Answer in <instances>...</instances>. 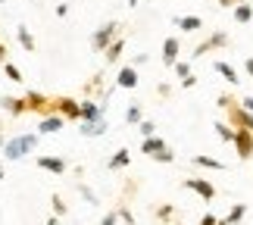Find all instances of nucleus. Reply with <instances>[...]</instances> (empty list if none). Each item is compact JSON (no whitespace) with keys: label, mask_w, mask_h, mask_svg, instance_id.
Here are the masks:
<instances>
[{"label":"nucleus","mask_w":253,"mask_h":225,"mask_svg":"<svg viewBox=\"0 0 253 225\" xmlns=\"http://www.w3.org/2000/svg\"><path fill=\"white\" fill-rule=\"evenodd\" d=\"M106 119V106L97 100H82V122H97Z\"/></svg>","instance_id":"obj_12"},{"label":"nucleus","mask_w":253,"mask_h":225,"mask_svg":"<svg viewBox=\"0 0 253 225\" xmlns=\"http://www.w3.org/2000/svg\"><path fill=\"white\" fill-rule=\"evenodd\" d=\"M241 3H250V0H219V6H225V9H235Z\"/></svg>","instance_id":"obj_36"},{"label":"nucleus","mask_w":253,"mask_h":225,"mask_svg":"<svg viewBox=\"0 0 253 225\" xmlns=\"http://www.w3.org/2000/svg\"><path fill=\"white\" fill-rule=\"evenodd\" d=\"M53 13H56V16H60V19H63L66 13H69V6H66V3H60V6H56V9H53Z\"/></svg>","instance_id":"obj_41"},{"label":"nucleus","mask_w":253,"mask_h":225,"mask_svg":"<svg viewBox=\"0 0 253 225\" xmlns=\"http://www.w3.org/2000/svg\"><path fill=\"white\" fill-rule=\"evenodd\" d=\"M138 129H141V135H144V138H153V135H157V125H153L150 119H144V122L138 125Z\"/></svg>","instance_id":"obj_32"},{"label":"nucleus","mask_w":253,"mask_h":225,"mask_svg":"<svg viewBox=\"0 0 253 225\" xmlns=\"http://www.w3.org/2000/svg\"><path fill=\"white\" fill-rule=\"evenodd\" d=\"M0 3H6V0H0Z\"/></svg>","instance_id":"obj_49"},{"label":"nucleus","mask_w":253,"mask_h":225,"mask_svg":"<svg viewBox=\"0 0 253 225\" xmlns=\"http://www.w3.org/2000/svg\"><path fill=\"white\" fill-rule=\"evenodd\" d=\"M110 129V122L106 119H97V122H82V135L84 138H100V135Z\"/></svg>","instance_id":"obj_19"},{"label":"nucleus","mask_w":253,"mask_h":225,"mask_svg":"<svg viewBox=\"0 0 253 225\" xmlns=\"http://www.w3.org/2000/svg\"><path fill=\"white\" fill-rule=\"evenodd\" d=\"M128 6H138V0H128Z\"/></svg>","instance_id":"obj_45"},{"label":"nucleus","mask_w":253,"mask_h":225,"mask_svg":"<svg viewBox=\"0 0 253 225\" xmlns=\"http://www.w3.org/2000/svg\"><path fill=\"white\" fill-rule=\"evenodd\" d=\"M138 82H141V75H138V69L128 63V66H122L119 72H116V88H125V91H131V88H138Z\"/></svg>","instance_id":"obj_9"},{"label":"nucleus","mask_w":253,"mask_h":225,"mask_svg":"<svg viewBox=\"0 0 253 225\" xmlns=\"http://www.w3.org/2000/svg\"><path fill=\"white\" fill-rule=\"evenodd\" d=\"M3 75L9 78V82L22 85V72H19V66H16V63H9V60H6V63H3Z\"/></svg>","instance_id":"obj_28"},{"label":"nucleus","mask_w":253,"mask_h":225,"mask_svg":"<svg viewBox=\"0 0 253 225\" xmlns=\"http://www.w3.org/2000/svg\"><path fill=\"white\" fill-rule=\"evenodd\" d=\"M184 184V188H188V191H194V194H197V197H203V200H216V184H212V181H207V179H184L181 181Z\"/></svg>","instance_id":"obj_7"},{"label":"nucleus","mask_w":253,"mask_h":225,"mask_svg":"<svg viewBox=\"0 0 253 225\" xmlns=\"http://www.w3.org/2000/svg\"><path fill=\"white\" fill-rule=\"evenodd\" d=\"M244 69H247V75L253 78V56H247V60H244Z\"/></svg>","instance_id":"obj_40"},{"label":"nucleus","mask_w":253,"mask_h":225,"mask_svg":"<svg viewBox=\"0 0 253 225\" xmlns=\"http://www.w3.org/2000/svg\"><path fill=\"white\" fill-rule=\"evenodd\" d=\"M6 141H9V138H6V135H3V132H0V150H3V147H6Z\"/></svg>","instance_id":"obj_43"},{"label":"nucleus","mask_w":253,"mask_h":225,"mask_svg":"<svg viewBox=\"0 0 253 225\" xmlns=\"http://www.w3.org/2000/svg\"><path fill=\"white\" fill-rule=\"evenodd\" d=\"M153 163H175V150L166 147V150H160L157 156H153Z\"/></svg>","instance_id":"obj_31"},{"label":"nucleus","mask_w":253,"mask_h":225,"mask_svg":"<svg viewBox=\"0 0 253 225\" xmlns=\"http://www.w3.org/2000/svg\"><path fill=\"white\" fill-rule=\"evenodd\" d=\"M38 141H41V135H35V132H28V135H13V138L6 141V147H3V156H6L9 163H13V160H25V156L38 147Z\"/></svg>","instance_id":"obj_2"},{"label":"nucleus","mask_w":253,"mask_h":225,"mask_svg":"<svg viewBox=\"0 0 253 225\" xmlns=\"http://www.w3.org/2000/svg\"><path fill=\"white\" fill-rule=\"evenodd\" d=\"M216 103L222 106V110H225L231 129H247V132H253V113H247L244 106H241L238 97H231V94H219V97H216Z\"/></svg>","instance_id":"obj_1"},{"label":"nucleus","mask_w":253,"mask_h":225,"mask_svg":"<svg viewBox=\"0 0 253 225\" xmlns=\"http://www.w3.org/2000/svg\"><path fill=\"white\" fill-rule=\"evenodd\" d=\"M235 150H238L241 160H250V156H253V132L235 129Z\"/></svg>","instance_id":"obj_8"},{"label":"nucleus","mask_w":253,"mask_h":225,"mask_svg":"<svg viewBox=\"0 0 253 225\" xmlns=\"http://www.w3.org/2000/svg\"><path fill=\"white\" fill-rule=\"evenodd\" d=\"M116 213H119V219H122L125 225H134V216H131L128 207H116Z\"/></svg>","instance_id":"obj_33"},{"label":"nucleus","mask_w":253,"mask_h":225,"mask_svg":"<svg viewBox=\"0 0 253 225\" xmlns=\"http://www.w3.org/2000/svg\"><path fill=\"white\" fill-rule=\"evenodd\" d=\"M153 216H157L160 222H172L175 207H172V203H160V207H153Z\"/></svg>","instance_id":"obj_26"},{"label":"nucleus","mask_w":253,"mask_h":225,"mask_svg":"<svg viewBox=\"0 0 253 225\" xmlns=\"http://www.w3.org/2000/svg\"><path fill=\"white\" fill-rule=\"evenodd\" d=\"M122 53H125V38L119 35V38H116V41H113V44L103 50V60H106V66L119 63V60H122Z\"/></svg>","instance_id":"obj_14"},{"label":"nucleus","mask_w":253,"mask_h":225,"mask_svg":"<svg viewBox=\"0 0 253 225\" xmlns=\"http://www.w3.org/2000/svg\"><path fill=\"white\" fill-rule=\"evenodd\" d=\"M35 166H38V169H44V172H53V175H63L66 169H69V163H66L63 156H38Z\"/></svg>","instance_id":"obj_11"},{"label":"nucleus","mask_w":253,"mask_h":225,"mask_svg":"<svg viewBox=\"0 0 253 225\" xmlns=\"http://www.w3.org/2000/svg\"><path fill=\"white\" fill-rule=\"evenodd\" d=\"M172 72L178 75V82H184V78H188V75H194V72H191V63H188V60H178V63L172 66Z\"/></svg>","instance_id":"obj_30"},{"label":"nucleus","mask_w":253,"mask_h":225,"mask_svg":"<svg viewBox=\"0 0 253 225\" xmlns=\"http://www.w3.org/2000/svg\"><path fill=\"white\" fill-rule=\"evenodd\" d=\"M0 63H6V47H3V41H0Z\"/></svg>","instance_id":"obj_42"},{"label":"nucleus","mask_w":253,"mask_h":225,"mask_svg":"<svg viewBox=\"0 0 253 225\" xmlns=\"http://www.w3.org/2000/svg\"><path fill=\"white\" fill-rule=\"evenodd\" d=\"M175 25H178L181 28V32H200V28H203V19L200 16H175Z\"/></svg>","instance_id":"obj_18"},{"label":"nucleus","mask_w":253,"mask_h":225,"mask_svg":"<svg viewBox=\"0 0 253 225\" xmlns=\"http://www.w3.org/2000/svg\"><path fill=\"white\" fill-rule=\"evenodd\" d=\"M116 38H119V22H116V19H110V22H103V25L91 35V47H94L97 53H103L106 47L116 41Z\"/></svg>","instance_id":"obj_4"},{"label":"nucleus","mask_w":253,"mask_h":225,"mask_svg":"<svg viewBox=\"0 0 253 225\" xmlns=\"http://www.w3.org/2000/svg\"><path fill=\"white\" fill-rule=\"evenodd\" d=\"M50 106H53V116H63L66 122H82V100L75 97H50Z\"/></svg>","instance_id":"obj_3"},{"label":"nucleus","mask_w":253,"mask_h":225,"mask_svg":"<svg viewBox=\"0 0 253 225\" xmlns=\"http://www.w3.org/2000/svg\"><path fill=\"white\" fill-rule=\"evenodd\" d=\"M79 194H82V197H84L87 203H97V194H94L91 188H87V184H79Z\"/></svg>","instance_id":"obj_34"},{"label":"nucleus","mask_w":253,"mask_h":225,"mask_svg":"<svg viewBox=\"0 0 253 225\" xmlns=\"http://www.w3.org/2000/svg\"><path fill=\"white\" fill-rule=\"evenodd\" d=\"M231 13H235V22L238 25H247L250 19H253V3H241V6L231 9Z\"/></svg>","instance_id":"obj_23"},{"label":"nucleus","mask_w":253,"mask_h":225,"mask_svg":"<svg viewBox=\"0 0 253 225\" xmlns=\"http://www.w3.org/2000/svg\"><path fill=\"white\" fill-rule=\"evenodd\" d=\"M178 53H181V41L175 35H169L166 41H163V66H169V69H172V66L178 63Z\"/></svg>","instance_id":"obj_10"},{"label":"nucleus","mask_w":253,"mask_h":225,"mask_svg":"<svg viewBox=\"0 0 253 225\" xmlns=\"http://www.w3.org/2000/svg\"><path fill=\"white\" fill-rule=\"evenodd\" d=\"M166 147H169V144H166V138H160V135L141 141V153H147V156H157L160 150H166Z\"/></svg>","instance_id":"obj_17"},{"label":"nucleus","mask_w":253,"mask_h":225,"mask_svg":"<svg viewBox=\"0 0 253 225\" xmlns=\"http://www.w3.org/2000/svg\"><path fill=\"white\" fill-rule=\"evenodd\" d=\"M25 110L28 113H35V116H41V119H47V116H53V106H50V97L41 94V91H25Z\"/></svg>","instance_id":"obj_5"},{"label":"nucleus","mask_w":253,"mask_h":225,"mask_svg":"<svg viewBox=\"0 0 253 225\" xmlns=\"http://www.w3.org/2000/svg\"><path fill=\"white\" fill-rule=\"evenodd\" d=\"M191 163L194 166H200V169H225V163L222 160H212V156H207V153H197V156H191Z\"/></svg>","instance_id":"obj_21"},{"label":"nucleus","mask_w":253,"mask_h":225,"mask_svg":"<svg viewBox=\"0 0 253 225\" xmlns=\"http://www.w3.org/2000/svg\"><path fill=\"white\" fill-rule=\"evenodd\" d=\"M0 132H3V119H0Z\"/></svg>","instance_id":"obj_48"},{"label":"nucleus","mask_w":253,"mask_h":225,"mask_svg":"<svg viewBox=\"0 0 253 225\" xmlns=\"http://www.w3.org/2000/svg\"><path fill=\"white\" fill-rule=\"evenodd\" d=\"M0 179H3V166H0Z\"/></svg>","instance_id":"obj_47"},{"label":"nucleus","mask_w":253,"mask_h":225,"mask_svg":"<svg viewBox=\"0 0 253 225\" xmlns=\"http://www.w3.org/2000/svg\"><path fill=\"white\" fill-rule=\"evenodd\" d=\"M16 35H19V44H22V50L35 53V38H32V32H28V25H25V22H19V25H16Z\"/></svg>","instance_id":"obj_22"},{"label":"nucleus","mask_w":253,"mask_h":225,"mask_svg":"<svg viewBox=\"0 0 253 225\" xmlns=\"http://www.w3.org/2000/svg\"><path fill=\"white\" fill-rule=\"evenodd\" d=\"M116 222H119V213H116V210H110V213L100 219V225H116Z\"/></svg>","instance_id":"obj_35"},{"label":"nucleus","mask_w":253,"mask_h":225,"mask_svg":"<svg viewBox=\"0 0 253 225\" xmlns=\"http://www.w3.org/2000/svg\"><path fill=\"white\" fill-rule=\"evenodd\" d=\"M212 69H216L222 78H225V82L228 85H238L241 82V75H238V69H235V66H228L225 60H212Z\"/></svg>","instance_id":"obj_16"},{"label":"nucleus","mask_w":253,"mask_h":225,"mask_svg":"<svg viewBox=\"0 0 253 225\" xmlns=\"http://www.w3.org/2000/svg\"><path fill=\"white\" fill-rule=\"evenodd\" d=\"M238 100H241V106H244L247 113H253V97H250V94H244V97H238Z\"/></svg>","instance_id":"obj_37"},{"label":"nucleus","mask_w":253,"mask_h":225,"mask_svg":"<svg viewBox=\"0 0 253 225\" xmlns=\"http://www.w3.org/2000/svg\"><path fill=\"white\" fill-rule=\"evenodd\" d=\"M228 44H231L228 32H212L210 38H203V41L194 47V60H197V56H207V53H212V50H219V47H228Z\"/></svg>","instance_id":"obj_6"},{"label":"nucleus","mask_w":253,"mask_h":225,"mask_svg":"<svg viewBox=\"0 0 253 225\" xmlns=\"http://www.w3.org/2000/svg\"><path fill=\"white\" fill-rule=\"evenodd\" d=\"M0 110H3L6 116H13V119H16V116H22V113H28L25 110V97H9V94L0 97Z\"/></svg>","instance_id":"obj_13"},{"label":"nucleus","mask_w":253,"mask_h":225,"mask_svg":"<svg viewBox=\"0 0 253 225\" xmlns=\"http://www.w3.org/2000/svg\"><path fill=\"white\" fill-rule=\"evenodd\" d=\"M47 225H60V219H56V216H50V219H47Z\"/></svg>","instance_id":"obj_44"},{"label":"nucleus","mask_w":253,"mask_h":225,"mask_svg":"<svg viewBox=\"0 0 253 225\" xmlns=\"http://www.w3.org/2000/svg\"><path fill=\"white\" fill-rule=\"evenodd\" d=\"M244 216H247V203H235V207H231V213L225 216V222H228V225H241V222H244Z\"/></svg>","instance_id":"obj_25"},{"label":"nucleus","mask_w":253,"mask_h":225,"mask_svg":"<svg viewBox=\"0 0 253 225\" xmlns=\"http://www.w3.org/2000/svg\"><path fill=\"white\" fill-rule=\"evenodd\" d=\"M194 85H197V75H188V78L181 82V88H194Z\"/></svg>","instance_id":"obj_39"},{"label":"nucleus","mask_w":253,"mask_h":225,"mask_svg":"<svg viewBox=\"0 0 253 225\" xmlns=\"http://www.w3.org/2000/svg\"><path fill=\"white\" fill-rule=\"evenodd\" d=\"M50 203H53V216H56V219L69 213V207H66V200L60 197V194H50Z\"/></svg>","instance_id":"obj_29"},{"label":"nucleus","mask_w":253,"mask_h":225,"mask_svg":"<svg viewBox=\"0 0 253 225\" xmlns=\"http://www.w3.org/2000/svg\"><path fill=\"white\" fill-rule=\"evenodd\" d=\"M125 122H128V125H141L144 122V106L141 103H131L128 110H125Z\"/></svg>","instance_id":"obj_24"},{"label":"nucleus","mask_w":253,"mask_h":225,"mask_svg":"<svg viewBox=\"0 0 253 225\" xmlns=\"http://www.w3.org/2000/svg\"><path fill=\"white\" fill-rule=\"evenodd\" d=\"M216 135H219L225 144H235V129H231L228 122H216Z\"/></svg>","instance_id":"obj_27"},{"label":"nucleus","mask_w":253,"mask_h":225,"mask_svg":"<svg viewBox=\"0 0 253 225\" xmlns=\"http://www.w3.org/2000/svg\"><path fill=\"white\" fill-rule=\"evenodd\" d=\"M66 125L63 116H47V119H41V125H38V135H50V132H60Z\"/></svg>","instance_id":"obj_20"},{"label":"nucleus","mask_w":253,"mask_h":225,"mask_svg":"<svg viewBox=\"0 0 253 225\" xmlns=\"http://www.w3.org/2000/svg\"><path fill=\"white\" fill-rule=\"evenodd\" d=\"M219 222V216H212V213H203L200 216V225H216Z\"/></svg>","instance_id":"obj_38"},{"label":"nucleus","mask_w":253,"mask_h":225,"mask_svg":"<svg viewBox=\"0 0 253 225\" xmlns=\"http://www.w3.org/2000/svg\"><path fill=\"white\" fill-rule=\"evenodd\" d=\"M216 225H228V222H225V219H219V222H216Z\"/></svg>","instance_id":"obj_46"},{"label":"nucleus","mask_w":253,"mask_h":225,"mask_svg":"<svg viewBox=\"0 0 253 225\" xmlns=\"http://www.w3.org/2000/svg\"><path fill=\"white\" fill-rule=\"evenodd\" d=\"M128 163H131V150H128V147H119V150L110 156V160H106V169L116 172V169H125Z\"/></svg>","instance_id":"obj_15"}]
</instances>
